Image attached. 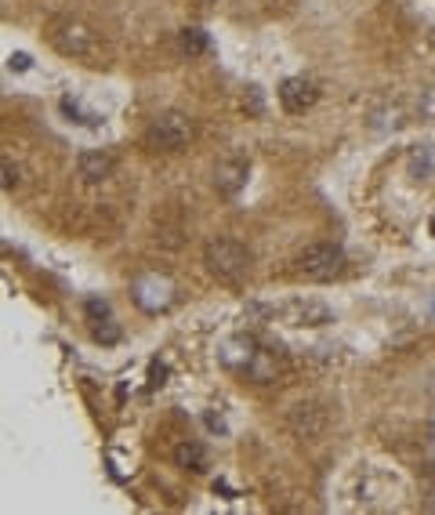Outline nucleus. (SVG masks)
Here are the masks:
<instances>
[{"instance_id": "9", "label": "nucleus", "mask_w": 435, "mask_h": 515, "mask_svg": "<svg viewBox=\"0 0 435 515\" xmlns=\"http://www.w3.org/2000/svg\"><path fill=\"white\" fill-rule=\"evenodd\" d=\"M283 312L294 327H327V323H334V312L327 305H320V301H294V305H287Z\"/></svg>"}, {"instance_id": "1", "label": "nucleus", "mask_w": 435, "mask_h": 515, "mask_svg": "<svg viewBox=\"0 0 435 515\" xmlns=\"http://www.w3.org/2000/svg\"><path fill=\"white\" fill-rule=\"evenodd\" d=\"M203 261H207V268L214 272L218 280L236 283L247 272V265H251V254H247V247L236 244V239L218 236V239H210V244L203 247Z\"/></svg>"}, {"instance_id": "15", "label": "nucleus", "mask_w": 435, "mask_h": 515, "mask_svg": "<svg viewBox=\"0 0 435 515\" xmlns=\"http://www.w3.org/2000/svg\"><path fill=\"white\" fill-rule=\"evenodd\" d=\"M410 174L414 178H431L435 174V145H421L410 153Z\"/></svg>"}, {"instance_id": "2", "label": "nucleus", "mask_w": 435, "mask_h": 515, "mask_svg": "<svg viewBox=\"0 0 435 515\" xmlns=\"http://www.w3.org/2000/svg\"><path fill=\"white\" fill-rule=\"evenodd\" d=\"M47 40L62 55H69V58H87V55H95V47H98L95 29L84 26L80 18H55L51 29H47Z\"/></svg>"}, {"instance_id": "12", "label": "nucleus", "mask_w": 435, "mask_h": 515, "mask_svg": "<svg viewBox=\"0 0 435 515\" xmlns=\"http://www.w3.org/2000/svg\"><path fill=\"white\" fill-rule=\"evenodd\" d=\"M174 465L200 475V472H207V450L200 443H178L174 446Z\"/></svg>"}, {"instance_id": "25", "label": "nucleus", "mask_w": 435, "mask_h": 515, "mask_svg": "<svg viewBox=\"0 0 435 515\" xmlns=\"http://www.w3.org/2000/svg\"><path fill=\"white\" fill-rule=\"evenodd\" d=\"M431 236H435V218H431Z\"/></svg>"}, {"instance_id": "23", "label": "nucleus", "mask_w": 435, "mask_h": 515, "mask_svg": "<svg viewBox=\"0 0 435 515\" xmlns=\"http://www.w3.org/2000/svg\"><path fill=\"white\" fill-rule=\"evenodd\" d=\"M164 378H167V367L164 363H152V385H164Z\"/></svg>"}, {"instance_id": "14", "label": "nucleus", "mask_w": 435, "mask_h": 515, "mask_svg": "<svg viewBox=\"0 0 435 515\" xmlns=\"http://www.w3.org/2000/svg\"><path fill=\"white\" fill-rule=\"evenodd\" d=\"M178 44H181V55H189V58H200V55H207V51H210V37L203 33L200 26H189V29H181Z\"/></svg>"}, {"instance_id": "10", "label": "nucleus", "mask_w": 435, "mask_h": 515, "mask_svg": "<svg viewBox=\"0 0 435 515\" xmlns=\"http://www.w3.org/2000/svg\"><path fill=\"white\" fill-rule=\"evenodd\" d=\"M254 341L247 338V334H236V338H229L222 349H218V359H222V367H229V370H247V363L254 359Z\"/></svg>"}, {"instance_id": "22", "label": "nucleus", "mask_w": 435, "mask_h": 515, "mask_svg": "<svg viewBox=\"0 0 435 515\" xmlns=\"http://www.w3.org/2000/svg\"><path fill=\"white\" fill-rule=\"evenodd\" d=\"M15 186H18V171L4 160V189H15Z\"/></svg>"}, {"instance_id": "4", "label": "nucleus", "mask_w": 435, "mask_h": 515, "mask_svg": "<svg viewBox=\"0 0 435 515\" xmlns=\"http://www.w3.org/2000/svg\"><path fill=\"white\" fill-rule=\"evenodd\" d=\"M131 298H135V305L142 312H167L174 305V283L171 276H164V272H142V276H135L131 283Z\"/></svg>"}, {"instance_id": "5", "label": "nucleus", "mask_w": 435, "mask_h": 515, "mask_svg": "<svg viewBox=\"0 0 435 515\" xmlns=\"http://www.w3.org/2000/svg\"><path fill=\"white\" fill-rule=\"evenodd\" d=\"M294 265H298V276H305V280H330L345 265V251L337 244H312L298 254Z\"/></svg>"}, {"instance_id": "18", "label": "nucleus", "mask_w": 435, "mask_h": 515, "mask_svg": "<svg viewBox=\"0 0 435 515\" xmlns=\"http://www.w3.org/2000/svg\"><path fill=\"white\" fill-rule=\"evenodd\" d=\"M95 341H102V345H116V341H120V327L109 323V319L95 323Z\"/></svg>"}, {"instance_id": "16", "label": "nucleus", "mask_w": 435, "mask_h": 515, "mask_svg": "<svg viewBox=\"0 0 435 515\" xmlns=\"http://www.w3.org/2000/svg\"><path fill=\"white\" fill-rule=\"evenodd\" d=\"M62 113L73 116L77 124H87V128H95V124H98V116H95V113H84V109H80V102H77V98H69V95L62 98Z\"/></svg>"}, {"instance_id": "6", "label": "nucleus", "mask_w": 435, "mask_h": 515, "mask_svg": "<svg viewBox=\"0 0 435 515\" xmlns=\"http://www.w3.org/2000/svg\"><path fill=\"white\" fill-rule=\"evenodd\" d=\"M316 98H320L316 84H312V80H305V77H290V80L279 84V106H283L287 113H294V116L305 113V109H312Z\"/></svg>"}, {"instance_id": "20", "label": "nucleus", "mask_w": 435, "mask_h": 515, "mask_svg": "<svg viewBox=\"0 0 435 515\" xmlns=\"http://www.w3.org/2000/svg\"><path fill=\"white\" fill-rule=\"evenodd\" d=\"M84 312H87V319H91V323H102V319H109V301H102V298H91L87 305H84Z\"/></svg>"}, {"instance_id": "7", "label": "nucleus", "mask_w": 435, "mask_h": 515, "mask_svg": "<svg viewBox=\"0 0 435 515\" xmlns=\"http://www.w3.org/2000/svg\"><path fill=\"white\" fill-rule=\"evenodd\" d=\"M290 432L298 436V439H320L323 436V429H327V414L316 407V403H298L294 410H290Z\"/></svg>"}, {"instance_id": "8", "label": "nucleus", "mask_w": 435, "mask_h": 515, "mask_svg": "<svg viewBox=\"0 0 435 515\" xmlns=\"http://www.w3.org/2000/svg\"><path fill=\"white\" fill-rule=\"evenodd\" d=\"M247 178H251V164H247V160H239V157L222 160L214 167V189L222 196H236L247 186Z\"/></svg>"}, {"instance_id": "11", "label": "nucleus", "mask_w": 435, "mask_h": 515, "mask_svg": "<svg viewBox=\"0 0 435 515\" xmlns=\"http://www.w3.org/2000/svg\"><path fill=\"white\" fill-rule=\"evenodd\" d=\"M77 171L84 181H106L113 174V157L109 153H80Z\"/></svg>"}, {"instance_id": "19", "label": "nucleus", "mask_w": 435, "mask_h": 515, "mask_svg": "<svg viewBox=\"0 0 435 515\" xmlns=\"http://www.w3.org/2000/svg\"><path fill=\"white\" fill-rule=\"evenodd\" d=\"M243 109L251 113V116H261V113H265V98H261V87H247V95H243Z\"/></svg>"}, {"instance_id": "13", "label": "nucleus", "mask_w": 435, "mask_h": 515, "mask_svg": "<svg viewBox=\"0 0 435 515\" xmlns=\"http://www.w3.org/2000/svg\"><path fill=\"white\" fill-rule=\"evenodd\" d=\"M276 374H279V363H276V356L272 352H254V359L247 363V378H251L254 385H269V381H276Z\"/></svg>"}, {"instance_id": "3", "label": "nucleus", "mask_w": 435, "mask_h": 515, "mask_svg": "<svg viewBox=\"0 0 435 515\" xmlns=\"http://www.w3.org/2000/svg\"><path fill=\"white\" fill-rule=\"evenodd\" d=\"M193 142V120L181 116V113H164L149 124L145 131V145L149 149H160V153H178Z\"/></svg>"}, {"instance_id": "17", "label": "nucleus", "mask_w": 435, "mask_h": 515, "mask_svg": "<svg viewBox=\"0 0 435 515\" xmlns=\"http://www.w3.org/2000/svg\"><path fill=\"white\" fill-rule=\"evenodd\" d=\"M417 113H421V120H431V124H435V84L424 87L417 95Z\"/></svg>"}, {"instance_id": "24", "label": "nucleus", "mask_w": 435, "mask_h": 515, "mask_svg": "<svg viewBox=\"0 0 435 515\" xmlns=\"http://www.w3.org/2000/svg\"><path fill=\"white\" fill-rule=\"evenodd\" d=\"M207 425H210L214 432H225V425H222V417H214V414H207Z\"/></svg>"}, {"instance_id": "21", "label": "nucleus", "mask_w": 435, "mask_h": 515, "mask_svg": "<svg viewBox=\"0 0 435 515\" xmlns=\"http://www.w3.org/2000/svg\"><path fill=\"white\" fill-rule=\"evenodd\" d=\"M29 66H33V58H29L26 51H15V55L8 58V69H11V73H26Z\"/></svg>"}]
</instances>
